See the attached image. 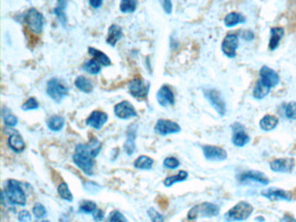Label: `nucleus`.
Segmentation results:
<instances>
[{
    "mask_svg": "<svg viewBox=\"0 0 296 222\" xmlns=\"http://www.w3.org/2000/svg\"><path fill=\"white\" fill-rule=\"evenodd\" d=\"M63 125H64V119L59 116H52L47 121L48 128L54 132L60 131L63 129Z\"/></svg>",
    "mask_w": 296,
    "mask_h": 222,
    "instance_id": "34",
    "label": "nucleus"
},
{
    "mask_svg": "<svg viewBox=\"0 0 296 222\" xmlns=\"http://www.w3.org/2000/svg\"><path fill=\"white\" fill-rule=\"evenodd\" d=\"M137 0H123L120 3V11L124 13H132L137 9Z\"/></svg>",
    "mask_w": 296,
    "mask_h": 222,
    "instance_id": "38",
    "label": "nucleus"
},
{
    "mask_svg": "<svg viewBox=\"0 0 296 222\" xmlns=\"http://www.w3.org/2000/svg\"><path fill=\"white\" fill-rule=\"evenodd\" d=\"M83 70L91 75H98L101 71V65L96 59H90L83 64Z\"/></svg>",
    "mask_w": 296,
    "mask_h": 222,
    "instance_id": "33",
    "label": "nucleus"
},
{
    "mask_svg": "<svg viewBox=\"0 0 296 222\" xmlns=\"http://www.w3.org/2000/svg\"><path fill=\"white\" fill-rule=\"evenodd\" d=\"M279 123L278 118L271 115H266L262 117L260 121V128L263 131H270L273 130L277 127Z\"/></svg>",
    "mask_w": 296,
    "mask_h": 222,
    "instance_id": "26",
    "label": "nucleus"
},
{
    "mask_svg": "<svg viewBox=\"0 0 296 222\" xmlns=\"http://www.w3.org/2000/svg\"><path fill=\"white\" fill-rule=\"evenodd\" d=\"M205 95H206L207 99L211 102L213 108L216 110V112L220 116L223 117L226 114V102L222 98L221 93L219 92L218 90L211 89V90H208Z\"/></svg>",
    "mask_w": 296,
    "mask_h": 222,
    "instance_id": "9",
    "label": "nucleus"
},
{
    "mask_svg": "<svg viewBox=\"0 0 296 222\" xmlns=\"http://www.w3.org/2000/svg\"><path fill=\"white\" fill-rule=\"evenodd\" d=\"M32 213L35 215L36 218L42 219L46 216V208L41 203H36L35 206L32 208Z\"/></svg>",
    "mask_w": 296,
    "mask_h": 222,
    "instance_id": "40",
    "label": "nucleus"
},
{
    "mask_svg": "<svg viewBox=\"0 0 296 222\" xmlns=\"http://www.w3.org/2000/svg\"><path fill=\"white\" fill-rule=\"evenodd\" d=\"M156 100L162 107L175 104V95L168 85H163L156 93Z\"/></svg>",
    "mask_w": 296,
    "mask_h": 222,
    "instance_id": "17",
    "label": "nucleus"
},
{
    "mask_svg": "<svg viewBox=\"0 0 296 222\" xmlns=\"http://www.w3.org/2000/svg\"><path fill=\"white\" fill-rule=\"evenodd\" d=\"M261 195L269 201H287L291 202L293 199V195L291 192L286 191L283 189L276 188V187H270L267 188L261 192Z\"/></svg>",
    "mask_w": 296,
    "mask_h": 222,
    "instance_id": "13",
    "label": "nucleus"
},
{
    "mask_svg": "<svg viewBox=\"0 0 296 222\" xmlns=\"http://www.w3.org/2000/svg\"><path fill=\"white\" fill-rule=\"evenodd\" d=\"M107 222H128V220L126 219L125 215L122 214L119 211L114 210L110 212Z\"/></svg>",
    "mask_w": 296,
    "mask_h": 222,
    "instance_id": "39",
    "label": "nucleus"
},
{
    "mask_svg": "<svg viewBox=\"0 0 296 222\" xmlns=\"http://www.w3.org/2000/svg\"><path fill=\"white\" fill-rule=\"evenodd\" d=\"M75 85L78 88V90H81L85 93H90L93 90L92 82H90L89 79H87L83 76H79V77L76 78Z\"/></svg>",
    "mask_w": 296,
    "mask_h": 222,
    "instance_id": "29",
    "label": "nucleus"
},
{
    "mask_svg": "<svg viewBox=\"0 0 296 222\" xmlns=\"http://www.w3.org/2000/svg\"><path fill=\"white\" fill-rule=\"evenodd\" d=\"M154 164V161L150 157L146 156H141L137 158L134 162V167L138 169L143 170H149L151 169L152 166Z\"/></svg>",
    "mask_w": 296,
    "mask_h": 222,
    "instance_id": "32",
    "label": "nucleus"
},
{
    "mask_svg": "<svg viewBox=\"0 0 296 222\" xmlns=\"http://www.w3.org/2000/svg\"><path fill=\"white\" fill-rule=\"evenodd\" d=\"M241 37L247 41H252L254 39V34L253 31L248 30V31H241Z\"/></svg>",
    "mask_w": 296,
    "mask_h": 222,
    "instance_id": "47",
    "label": "nucleus"
},
{
    "mask_svg": "<svg viewBox=\"0 0 296 222\" xmlns=\"http://www.w3.org/2000/svg\"><path fill=\"white\" fill-rule=\"evenodd\" d=\"M238 46H239V38L235 34H228L222 40V52L230 59H234L236 56Z\"/></svg>",
    "mask_w": 296,
    "mask_h": 222,
    "instance_id": "10",
    "label": "nucleus"
},
{
    "mask_svg": "<svg viewBox=\"0 0 296 222\" xmlns=\"http://www.w3.org/2000/svg\"><path fill=\"white\" fill-rule=\"evenodd\" d=\"M39 104L38 101L34 98H31L28 99L22 105V109L23 110H31V109H39Z\"/></svg>",
    "mask_w": 296,
    "mask_h": 222,
    "instance_id": "44",
    "label": "nucleus"
},
{
    "mask_svg": "<svg viewBox=\"0 0 296 222\" xmlns=\"http://www.w3.org/2000/svg\"><path fill=\"white\" fill-rule=\"evenodd\" d=\"M88 51H89V53L91 56H93L94 59H96L99 63H101L102 65L106 67L111 65V61H110L109 57L106 53L102 52L99 50L95 49L93 47H89L88 48Z\"/></svg>",
    "mask_w": 296,
    "mask_h": 222,
    "instance_id": "28",
    "label": "nucleus"
},
{
    "mask_svg": "<svg viewBox=\"0 0 296 222\" xmlns=\"http://www.w3.org/2000/svg\"><path fill=\"white\" fill-rule=\"evenodd\" d=\"M5 199L12 205L24 207L26 205V195L20 182L17 180H8L3 190Z\"/></svg>",
    "mask_w": 296,
    "mask_h": 222,
    "instance_id": "1",
    "label": "nucleus"
},
{
    "mask_svg": "<svg viewBox=\"0 0 296 222\" xmlns=\"http://www.w3.org/2000/svg\"><path fill=\"white\" fill-rule=\"evenodd\" d=\"M233 129H234V135L232 137V142L234 146L244 147L246 144L250 142V137L245 132L242 125L235 123L233 126Z\"/></svg>",
    "mask_w": 296,
    "mask_h": 222,
    "instance_id": "20",
    "label": "nucleus"
},
{
    "mask_svg": "<svg viewBox=\"0 0 296 222\" xmlns=\"http://www.w3.org/2000/svg\"><path fill=\"white\" fill-rule=\"evenodd\" d=\"M18 219L20 222H31V215L27 210L20 211Z\"/></svg>",
    "mask_w": 296,
    "mask_h": 222,
    "instance_id": "45",
    "label": "nucleus"
},
{
    "mask_svg": "<svg viewBox=\"0 0 296 222\" xmlns=\"http://www.w3.org/2000/svg\"><path fill=\"white\" fill-rule=\"evenodd\" d=\"M101 148V142L97 138H92L85 144L77 145L75 151H82V152L86 153L95 159L99 155Z\"/></svg>",
    "mask_w": 296,
    "mask_h": 222,
    "instance_id": "18",
    "label": "nucleus"
},
{
    "mask_svg": "<svg viewBox=\"0 0 296 222\" xmlns=\"http://www.w3.org/2000/svg\"><path fill=\"white\" fill-rule=\"evenodd\" d=\"M253 212V206L250 203L242 201L227 212L224 215V220L228 222H242L250 218Z\"/></svg>",
    "mask_w": 296,
    "mask_h": 222,
    "instance_id": "2",
    "label": "nucleus"
},
{
    "mask_svg": "<svg viewBox=\"0 0 296 222\" xmlns=\"http://www.w3.org/2000/svg\"><path fill=\"white\" fill-rule=\"evenodd\" d=\"M285 115L289 119L296 120V101H290L285 109Z\"/></svg>",
    "mask_w": 296,
    "mask_h": 222,
    "instance_id": "41",
    "label": "nucleus"
},
{
    "mask_svg": "<svg viewBox=\"0 0 296 222\" xmlns=\"http://www.w3.org/2000/svg\"><path fill=\"white\" fill-rule=\"evenodd\" d=\"M58 193L63 200L71 202L73 201V195L70 192L69 186L66 182H62L58 187Z\"/></svg>",
    "mask_w": 296,
    "mask_h": 222,
    "instance_id": "37",
    "label": "nucleus"
},
{
    "mask_svg": "<svg viewBox=\"0 0 296 222\" xmlns=\"http://www.w3.org/2000/svg\"><path fill=\"white\" fill-rule=\"evenodd\" d=\"M49 222V221H45V220H44V221H42V222Z\"/></svg>",
    "mask_w": 296,
    "mask_h": 222,
    "instance_id": "51",
    "label": "nucleus"
},
{
    "mask_svg": "<svg viewBox=\"0 0 296 222\" xmlns=\"http://www.w3.org/2000/svg\"><path fill=\"white\" fill-rule=\"evenodd\" d=\"M181 127L178 123L175 121L165 120V119H160L156 122L155 126V132L161 136H167L170 134H176L181 131Z\"/></svg>",
    "mask_w": 296,
    "mask_h": 222,
    "instance_id": "11",
    "label": "nucleus"
},
{
    "mask_svg": "<svg viewBox=\"0 0 296 222\" xmlns=\"http://www.w3.org/2000/svg\"><path fill=\"white\" fill-rule=\"evenodd\" d=\"M147 214H148V217H149L152 222H164V216L161 215L159 212H157L156 209H154L152 207L148 208V211H147Z\"/></svg>",
    "mask_w": 296,
    "mask_h": 222,
    "instance_id": "42",
    "label": "nucleus"
},
{
    "mask_svg": "<svg viewBox=\"0 0 296 222\" xmlns=\"http://www.w3.org/2000/svg\"><path fill=\"white\" fill-rule=\"evenodd\" d=\"M90 5L94 8V9H97L99 8L103 4V1L102 0H90Z\"/></svg>",
    "mask_w": 296,
    "mask_h": 222,
    "instance_id": "49",
    "label": "nucleus"
},
{
    "mask_svg": "<svg viewBox=\"0 0 296 222\" xmlns=\"http://www.w3.org/2000/svg\"><path fill=\"white\" fill-rule=\"evenodd\" d=\"M67 4H68V2L64 1V0L59 1L57 7H55L54 10H53V13L58 17V19L60 21V23H62L63 27L66 26L67 23L66 14H65Z\"/></svg>",
    "mask_w": 296,
    "mask_h": 222,
    "instance_id": "27",
    "label": "nucleus"
},
{
    "mask_svg": "<svg viewBox=\"0 0 296 222\" xmlns=\"http://www.w3.org/2000/svg\"><path fill=\"white\" fill-rule=\"evenodd\" d=\"M115 115L120 119H128L129 117L137 116V112L134 106L128 101H123L115 106Z\"/></svg>",
    "mask_w": 296,
    "mask_h": 222,
    "instance_id": "16",
    "label": "nucleus"
},
{
    "mask_svg": "<svg viewBox=\"0 0 296 222\" xmlns=\"http://www.w3.org/2000/svg\"><path fill=\"white\" fill-rule=\"evenodd\" d=\"M245 22V17L239 12H230L224 18V24L226 25V27H234L240 23H244Z\"/></svg>",
    "mask_w": 296,
    "mask_h": 222,
    "instance_id": "25",
    "label": "nucleus"
},
{
    "mask_svg": "<svg viewBox=\"0 0 296 222\" xmlns=\"http://www.w3.org/2000/svg\"><path fill=\"white\" fill-rule=\"evenodd\" d=\"M137 129V125L131 124L127 130V139L125 143V151L128 156H132L136 150Z\"/></svg>",
    "mask_w": 296,
    "mask_h": 222,
    "instance_id": "21",
    "label": "nucleus"
},
{
    "mask_svg": "<svg viewBox=\"0 0 296 222\" xmlns=\"http://www.w3.org/2000/svg\"><path fill=\"white\" fill-rule=\"evenodd\" d=\"M220 213V207L214 203L203 202L195 205L188 213L187 217L190 221H194L199 217L211 218L217 216Z\"/></svg>",
    "mask_w": 296,
    "mask_h": 222,
    "instance_id": "3",
    "label": "nucleus"
},
{
    "mask_svg": "<svg viewBox=\"0 0 296 222\" xmlns=\"http://www.w3.org/2000/svg\"><path fill=\"white\" fill-rule=\"evenodd\" d=\"M72 160L75 165L87 176L93 175L95 161L93 157H91L90 155L82 151H75V154L72 156Z\"/></svg>",
    "mask_w": 296,
    "mask_h": 222,
    "instance_id": "6",
    "label": "nucleus"
},
{
    "mask_svg": "<svg viewBox=\"0 0 296 222\" xmlns=\"http://www.w3.org/2000/svg\"><path fill=\"white\" fill-rule=\"evenodd\" d=\"M282 222H296V219L294 218L291 215H284V217L282 219Z\"/></svg>",
    "mask_w": 296,
    "mask_h": 222,
    "instance_id": "50",
    "label": "nucleus"
},
{
    "mask_svg": "<svg viewBox=\"0 0 296 222\" xmlns=\"http://www.w3.org/2000/svg\"><path fill=\"white\" fill-rule=\"evenodd\" d=\"M188 177H189L188 172L182 170V171H180L179 173H178L177 175H175V176L167 177V178L164 181V185L165 187H170L171 186H173L174 184L184 182L185 180L187 179Z\"/></svg>",
    "mask_w": 296,
    "mask_h": 222,
    "instance_id": "31",
    "label": "nucleus"
},
{
    "mask_svg": "<svg viewBox=\"0 0 296 222\" xmlns=\"http://www.w3.org/2000/svg\"><path fill=\"white\" fill-rule=\"evenodd\" d=\"M2 117L4 124L7 125L9 127H14L18 124V118L14 115H12L11 110L6 107H4L2 109Z\"/></svg>",
    "mask_w": 296,
    "mask_h": 222,
    "instance_id": "36",
    "label": "nucleus"
},
{
    "mask_svg": "<svg viewBox=\"0 0 296 222\" xmlns=\"http://www.w3.org/2000/svg\"><path fill=\"white\" fill-rule=\"evenodd\" d=\"M238 182L240 183H248L249 182H255L262 185H268L269 183V179L264 173L257 171V170H249V171L242 172L236 176Z\"/></svg>",
    "mask_w": 296,
    "mask_h": 222,
    "instance_id": "7",
    "label": "nucleus"
},
{
    "mask_svg": "<svg viewBox=\"0 0 296 222\" xmlns=\"http://www.w3.org/2000/svg\"><path fill=\"white\" fill-rule=\"evenodd\" d=\"M24 22L33 33L40 34L43 31L44 18L35 8H31L24 15Z\"/></svg>",
    "mask_w": 296,
    "mask_h": 222,
    "instance_id": "4",
    "label": "nucleus"
},
{
    "mask_svg": "<svg viewBox=\"0 0 296 222\" xmlns=\"http://www.w3.org/2000/svg\"><path fill=\"white\" fill-rule=\"evenodd\" d=\"M162 4H163V7H164L165 12H166L167 14H171L172 7H173L171 1H169V0H165L164 2H162Z\"/></svg>",
    "mask_w": 296,
    "mask_h": 222,
    "instance_id": "48",
    "label": "nucleus"
},
{
    "mask_svg": "<svg viewBox=\"0 0 296 222\" xmlns=\"http://www.w3.org/2000/svg\"><path fill=\"white\" fill-rule=\"evenodd\" d=\"M47 95L57 102L62 101L63 98L69 94V90L66 86L63 84L62 82L57 79L52 78L47 82Z\"/></svg>",
    "mask_w": 296,
    "mask_h": 222,
    "instance_id": "5",
    "label": "nucleus"
},
{
    "mask_svg": "<svg viewBox=\"0 0 296 222\" xmlns=\"http://www.w3.org/2000/svg\"><path fill=\"white\" fill-rule=\"evenodd\" d=\"M270 169L276 173H290L296 166L294 158H280L274 160L269 164Z\"/></svg>",
    "mask_w": 296,
    "mask_h": 222,
    "instance_id": "14",
    "label": "nucleus"
},
{
    "mask_svg": "<svg viewBox=\"0 0 296 222\" xmlns=\"http://www.w3.org/2000/svg\"><path fill=\"white\" fill-rule=\"evenodd\" d=\"M8 146L13 152L18 153V154L23 152L25 148V143L23 141V138L17 131H14V133H12V135L9 137Z\"/></svg>",
    "mask_w": 296,
    "mask_h": 222,
    "instance_id": "22",
    "label": "nucleus"
},
{
    "mask_svg": "<svg viewBox=\"0 0 296 222\" xmlns=\"http://www.w3.org/2000/svg\"><path fill=\"white\" fill-rule=\"evenodd\" d=\"M203 152L204 157L209 161H224L228 158L226 150L217 146L205 145L203 147Z\"/></svg>",
    "mask_w": 296,
    "mask_h": 222,
    "instance_id": "15",
    "label": "nucleus"
},
{
    "mask_svg": "<svg viewBox=\"0 0 296 222\" xmlns=\"http://www.w3.org/2000/svg\"><path fill=\"white\" fill-rule=\"evenodd\" d=\"M270 92V88L261 82V80H258L253 90L254 98L257 100H261L265 98Z\"/></svg>",
    "mask_w": 296,
    "mask_h": 222,
    "instance_id": "30",
    "label": "nucleus"
},
{
    "mask_svg": "<svg viewBox=\"0 0 296 222\" xmlns=\"http://www.w3.org/2000/svg\"><path fill=\"white\" fill-rule=\"evenodd\" d=\"M164 165L165 168L175 169L179 167L180 161L175 157H168L164 161Z\"/></svg>",
    "mask_w": 296,
    "mask_h": 222,
    "instance_id": "43",
    "label": "nucleus"
},
{
    "mask_svg": "<svg viewBox=\"0 0 296 222\" xmlns=\"http://www.w3.org/2000/svg\"><path fill=\"white\" fill-rule=\"evenodd\" d=\"M122 37H123L122 28L117 25V24H112L109 28L108 37L106 39V42L110 46L115 47L117 42L122 39Z\"/></svg>",
    "mask_w": 296,
    "mask_h": 222,
    "instance_id": "24",
    "label": "nucleus"
},
{
    "mask_svg": "<svg viewBox=\"0 0 296 222\" xmlns=\"http://www.w3.org/2000/svg\"><path fill=\"white\" fill-rule=\"evenodd\" d=\"M92 216H93L94 221L97 222H100L104 220L105 218V213H104V211L101 210V209H97V210L94 212L93 214H92Z\"/></svg>",
    "mask_w": 296,
    "mask_h": 222,
    "instance_id": "46",
    "label": "nucleus"
},
{
    "mask_svg": "<svg viewBox=\"0 0 296 222\" xmlns=\"http://www.w3.org/2000/svg\"><path fill=\"white\" fill-rule=\"evenodd\" d=\"M260 77L261 82L270 89L276 87L280 82V77L273 69L269 66H262L260 70Z\"/></svg>",
    "mask_w": 296,
    "mask_h": 222,
    "instance_id": "12",
    "label": "nucleus"
},
{
    "mask_svg": "<svg viewBox=\"0 0 296 222\" xmlns=\"http://www.w3.org/2000/svg\"><path fill=\"white\" fill-rule=\"evenodd\" d=\"M108 121V115L99 110H94L86 120V124L95 129H100Z\"/></svg>",
    "mask_w": 296,
    "mask_h": 222,
    "instance_id": "19",
    "label": "nucleus"
},
{
    "mask_svg": "<svg viewBox=\"0 0 296 222\" xmlns=\"http://www.w3.org/2000/svg\"><path fill=\"white\" fill-rule=\"evenodd\" d=\"M129 90L130 95L137 100H145L148 97L149 83H145L141 78H135L129 82Z\"/></svg>",
    "mask_w": 296,
    "mask_h": 222,
    "instance_id": "8",
    "label": "nucleus"
},
{
    "mask_svg": "<svg viewBox=\"0 0 296 222\" xmlns=\"http://www.w3.org/2000/svg\"><path fill=\"white\" fill-rule=\"evenodd\" d=\"M284 35V29L281 27H273L270 29V39L269 48L270 51H275L280 45L281 39Z\"/></svg>",
    "mask_w": 296,
    "mask_h": 222,
    "instance_id": "23",
    "label": "nucleus"
},
{
    "mask_svg": "<svg viewBox=\"0 0 296 222\" xmlns=\"http://www.w3.org/2000/svg\"><path fill=\"white\" fill-rule=\"evenodd\" d=\"M97 209H98V206L92 201L85 200V201H82V202L80 203V205H79V212L83 214H86V215L93 214Z\"/></svg>",
    "mask_w": 296,
    "mask_h": 222,
    "instance_id": "35",
    "label": "nucleus"
}]
</instances>
